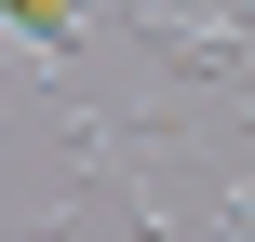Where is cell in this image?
<instances>
[{"label": "cell", "mask_w": 255, "mask_h": 242, "mask_svg": "<svg viewBox=\"0 0 255 242\" xmlns=\"http://www.w3.org/2000/svg\"><path fill=\"white\" fill-rule=\"evenodd\" d=\"M202 242H255V189H242V175H215V216H202Z\"/></svg>", "instance_id": "1"}, {"label": "cell", "mask_w": 255, "mask_h": 242, "mask_svg": "<svg viewBox=\"0 0 255 242\" xmlns=\"http://www.w3.org/2000/svg\"><path fill=\"white\" fill-rule=\"evenodd\" d=\"M215 13H229V27H242V40H255V0H215Z\"/></svg>", "instance_id": "2"}]
</instances>
